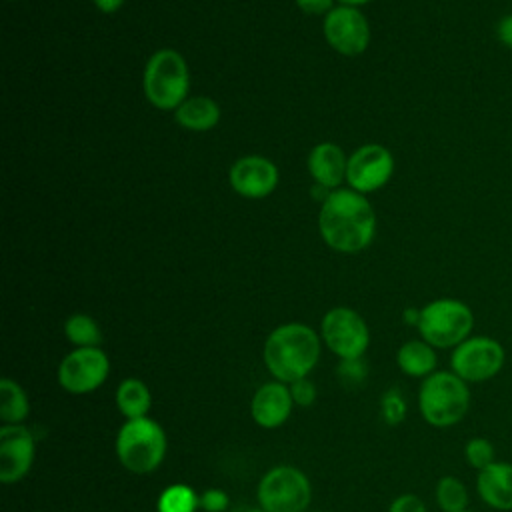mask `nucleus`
<instances>
[{"instance_id":"obj_1","label":"nucleus","mask_w":512,"mask_h":512,"mask_svg":"<svg viewBox=\"0 0 512 512\" xmlns=\"http://www.w3.org/2000/svg\"><path fill=\"white\" fill-rule=\"evenodd\" d=\"M318 228L332 250L354 254L370 246L376 232V214L364 194L352 188H336L322 202Z\"/></svg>"},{"instance_id":"obj_2","label":"nucleus","mask_w":512,"mask_h":512,"mask_svg":"<svg viewBox=\"0 0 512 512\" xmlns=\"http://www.w3.org/2000/svg\"><path fill=\"white\" fill-rule=\"evenodd\" d=\"M320 358L318 334L298 322L282 324L270 332L264 344V362L268 372L284 384L306 378Z\"/></svg>"},{"instance_id":"obj_3","label":"nucleus","mask_w":512,"mask_h":512,"mask_svg":"<svg viewBox=\"0 0 512 512\" xmlns=\"http://www.w3.org/2000/svg\"><path fill=\"white\" fill-rule=\"evenodd\" d=\"M470 402V384L452 370H436L424 378L418 390L420 414L434 428H448L464 420Z\"/></svg>"},{"instance_id":"obj_4","label":"nucleus","mask_w":512,"mask_h":512,"mask_svg":"<svg viewBox=\"0 0 512 512\" xmlns=\"http://www.w3.org/2000/svg\"><path fill=\"white\" fill-rule=\"evenodd\" d=\"M190 72L180 52L156 50L144 68V94L154 108L176 110L188 96Z\"/></svg>"},{"instance_id":"obj_5","label":"nucleus","mask_w":512,"mask_h":512,"mask_svg":"<svg viewBox=\"0 0 512 512\" xmlns=\"http://www.w3.org/2000/svg\"><path fill=\"white\" fill-rule=\"evenodd\" d=\"M418 332L434 348H456L472 336V308L456 298H438L420 308Z\"/></svg>"},{"instance_id":"obj_6","label":"nucleus","mask_w":512,"mask_h":512,"mask_svg":"<svg viewBox=\"0 0 512 512\" xmlns=\"http://www.w3.org/2000/svg\"><path fill=\"white\" fill-rule=\"evenodd\" d=\"M116 454L130 472L146 474L156 470L166 454L162 426L146 416L126 420L116 436Z\"/></svg>"},{"instance_id":"obj_7","label":"nucleus","mask_w":512,"mask_h":512,"mask_svg":"<svg viewBox=\"0 0 512 512\" xmlns=\"http://www.w3.org/2000/svg\"><path fill=\"white\" fill-rule=\"evenodd\" d=\"M506 364V350L492 336H468L450 354V370L468 384L492 380Z\"/></svg>"},{"instance_id":"obj_8","label":"nucleus","mask_w":512,"mask_h":512,"mask_svg":"<svg viewBox=\"0 0 512 512\" xmlns=\"http://www.w3.org/2000/svg\"><path fill=\"white\" fill-rule=\"evenodd\" d=\"M310 496L306 474L294 466H276L258 484V502L266 512H306Z\"/></svg>"},{"instance_id":"obj_9","label":"nucleus","mask_w":512,"mask_h":512,"mask_svg":"<svg viewBox=\"0 0 512 512\" xmlns=\"http://www.w3.org/2000/svg\"><path fill=\"white\" fill-rule=\"evenodd\" d=\"M322 338L342 360H358L368 348L370 332L364 318L352 308H332L322 318Z\"/></svg>"},{"instance_id":"obj_10","label":"nucleus","mask_w":512,"mask_h":512,"mask_svg":"<svg viewBox=\"0 0 512 512\" xmlns=\"http://www.w3.org/2000/svg\"><path fill=\"white\" fill-rule=\"evenodd\" d=\"M110 370L108 356L98 348H76L58 366V382L72 394H86L104 384Z\"/></svg>"},{"instance_id":"obj_11","label":"nucleus","mask_w":512,"mask_h":512,"mask_svg":"<svg viewBox=\"0 0 512 512\" xmlns=\"http://www.w3.org/2000/svg\"><path fill=\"white\" fill-rule=\"evenodd\" d=\"M324 36L342 56H358L370 44V26L354 6H336L324 18Z\"/></svg>"},{"instance_id":"obj_12","label":"nucleus","mask_w":512,"mask_h":512,"mask_svg":"<svg viewBox=\"0 0 512 512\" xmlns=\"http://www.w3.org/2000/svg\"><path fill=\"white\" fill-rule=\"evenodd\" d=\"M394 172V158L388 148L380 144H364L346 164V180L352 190L366 194L382 188Z\"/></svg>"},{"instance_id":"obj_13","label":"nucleus","mask_w":512,"mask_h":512,"mask_svg":"<svg viewBox=\"0 0 512 512\" xmlns=\"http://www.w3.org/2000/svg\"><path fill=\"white\" fill-rule=\"evenodd\" d=\"M34 462V438L22 424L0 428V480L12 484L22 480Z\"/></svg>"},{"instance_id":"obj_14","label":"nucleus","mask_w":512,"mask_h":512,"mask_svg":"<svg viewBox=\"0 0 512 512\" xmlns=\"http://www.w3.org/2000/svg\"><path fill=\"white\" fill-rule=\"evenodd\" d=\"M230 184L244 198H264L278 184V168L264 156H242L230 168Z\"/></svg>"},{"instance_id":"obj_15","label":"nucleus","mask_w":512,"mask_h":512,"mask_svg":"<svg viewBox=\"0 0 512 512\" xmlns=\"http://www.w3.org/2000/svg\"><path fill=\"white\" fill-rule=\"evenodd\" d=\"M292 394L290 386L284 382H266L252 396L250 412L256 424L262 428H278L284 424L292 412Z\"/></svg>"},{"instance_id":"obj_16","label":"nucleus","mask_w":512,"mask_h":512,"mask_svg":"<svg viewBox=\"0 0 512 512\" xmlns=\"http://www.w3.org/2000/svg\"><path fill=\"white\" fill-rule=\"evenodd\" d=\"M476 492L480 500L500 512L512 510V462L496 460L476 476Z\"/></svg>"},{"instance_id":"obj_17","label":"nucleus","mask_w":512,"mask_h":512,"mask_svg":"<svg viewBox=\"0 0 512 512\" xmlns=\"http://www.w3.org/2000/svg\"><path fill=\"white\" fill-rule=\"evenodd\" d=\"M346 164L348 160L344 158L342 148L332 142L316 144L308 156V170L314 182L330 192L346 178Z\"/></svg>"},{"instance_id":"obj_18","label":"nucleus","mask_w":512,"mask_h":512,"mask_svg":"<svg viewBox=\"0 0 512 512\" xmlns=\"http://www.w3.org/2000/svg\"><path fill=\"white\" fill-rule=\"evenodd\" d=\"M396 362L400 370L414 378H426L436 372L438 356L436 348L426 340H408L396 352Z\"/></svg>"},{"instance_id":"obj_19","label":"nucleus","mask_w":512,"mask_h":512,"mask_svg":"<svg viewBox=\"0 0 512 512\" xmlns=\"http://www.w3.org/2000/svg\"><path fill=\"white\" fill-rule=\"evenodd\" d=\"M174 112H176V122L180 126L196 132L210 130L220 120V106L206 96L186 98Z\"/></svg>"},{"instance_id":"obj_20","label":"nucleus","mask_w":512,"mask_h":512,"mask_svg":"<svg viewBox=\"0 0 512 512\" xmlns=\"http://www.w3.org/2000/svg\"><path fill=\"white\" fill-rule=\"evenodd\" d=\"M116 404L126 420L144 418L150 410V390L142 380L126 378L116 390Z\"/></svg>"},{"instance_id":"obj_21","label":"nucleus","mask_w":512,"mask_h":512,"mask_svg":"<svg viewBox=\"0 0 512 512\" xmlns=\"http://www.w3.org/2000/svg\"><path fill=\"white\" fill-rule=\"evenodd\" d=\"M30 412L28 396L22 386L10 378L0 380V418L4 424H22Z\"/></svg>"},{"instance_id":"obj_22","label":"nucleus","mask_w":512,"mask_h":512,"mask_svg":"<svg viewBox=\"0 0 512 512\" xmlns=\"http://www.w3.org/2000/svg\"><path fill=\"white\" fill-rule=\"evenodd\" d=\"M436 502L442 512H466L468 510V488L456 476H442L436 484Z\"/></svg>"},{"instance_id":"obj_23","label":"nucleus","mask_w":512,"mask_h":512,"mask_svg":"<svg viewBox=\"0 0 512 512\" xmlns=\"http://www.w3.org/2000/svg\"><path fill=\"white\" fill-rule=\"evenodd\" d=\"M64 334L78 348H92L102 342V332L88 314H72L64 324Z\"/></svg>"},{"instance_id":"obj_24","label":"nucleus","mask_w":512,"mask_h":512,"mask_svg":"<svg viewBox=\"0 0 512 512\" xmlns=\"http://www.w3.org/2000/svg\"><path fill=\"white\" fill-rule=\"evenodd\" d=\"M200 498L186 484L168 486L158 498V512H196Z\"/></svg>"},{"instance_id":"obj_25","label":"nucleus","mask_w":512,"mask_h":512,"mask_svg":"<svg viewBox=\"0 0 512 512\" xmlns=\"http://www.w3.org/2000/svg\"><path fill=\"white\" fill-rule=\"evenodd\" d=\"M464 458H466V464L470 468H474L476 472L484 470L486 466H490L492 462H496V450H494V444L484 438V436H476V438H470L466 444H464Z\"/></svg>"},{"instance_id":"obj_26","label":"nucleus","mask_w":512,"mask_h":512,"mask_svg":"<svg viewBox=\"0 0 512 512\" xmlns=\"http://www.w3.org/2000/svg\"><path fill=\"white\" fill-rule=\"evenodd\" d=\"M290 394H292V400L300 406H310L316 398V388L314 384L308 380V378H300L296 382L290 384Z\"/></svg>"},{"instance_id":"obj_27","label":"nucleus","mask_w":512,"mask_h":512,"mask_svg":"<svg viewBox=\"0 0 512 512\" xmlns=\"http://www.w3.org/2000/svg\"><path fill=\"white\" fill-rule=\"evenodd\" d=\"M388 512H426V506L416 494H400Z\"/></svg>"},{"instance_id":"obj_28","label":"nucleus","mask_w":512,"mask_h":512,"mask_svg":"<svg viewBox=\"0 0 512 512\" xmlns=\"http://www.w3.org/2000/svg\"><path fill=\"white\" fill-rule=\"evenodd\" d=\"M384 414H386V418H388L390 422H398V420L404 418V414H406V404H404V400H402L400 394L390 392V394L384 398Z\"/></svg>"},{"instance_id":"obj_29","label":"nucleus","mask_w":512,"mask_h":512,"mask_svg":"<svg viewBox=\"0 0 512 512\" xmlns=\"http://www.w3.org/2000/svg\"><path fill=\"white\" fill-rule=\"evenodd\" d=\"M200 506L206 508L208 512H220V510H224L228 506V496H226V492L216 490V488L206 490L200 496Z\"/></svg>"},{"instance_id":"obj_30","label":"nucleus","mask_w":512,"mask_h":512,"mask_svg":"<svg viewBox=\"0 0 512 512\" xmlns=\"http://www.w3.org/2000/svg\"><path fill=\"white\" fill-rule=\"evenodd\" d=\"M296 6L304 14L320 16V14H328L334 8V0H296Z\"/></svg>"},{"instance_id":"obj_31","label":"nucleus","mask_w":512,"mask_h":512,"mask_svg":"<svg viewBox=\"0 0 512 512\" xmlns=\"http://www.w3.org/2000/svg\"><path fill=\"white\" fill-rule=\"evenodd\" d=\"M496 38L502 46L512 48V12L504 14L498 22H496Z\"/></svg>"},{"instance_id":"obj_32","label":"nucleus","mask_w":512,"mask_h":512,"mask_svg":"<svg viewBox=\"0 0 512 512\" xmlns=\"http://www.w3.org/2000/svg\"><path fill=\"white\" fill-rule=\"evenodd\" d=\"M92 2L104 14H112V12H116L124 4V0H92Z\"/></svg>"},{"instance_id":"obj_33","label":"nucleus","mask_w":512,"mask_h":512,"mask_svg":"<svg viewBox=\"0 0 512 512\" xmlns=\"http://www.w3.org/2000/svg\"><path fill=\"white\" fill-rule=\"evenodd\" d=\"M404 320H406L408 324H412V326H418L420 310H416V308H408V310H404Z\"/></svg>"},{"instance_id":"obj_34","label":"nucleus","mask_w":512,"mask_h":512,"mask_svg":"<svg viewBox=\"0 0 512 512\" xmlns=\"http://www.w3.org/2000/svg\"><path fill=\"white\" fill-rule=\"evenodd\" d=\"M342 6H362V4H368L370 0H340Z\"/></svg>"},{"instance_id":"obj_35","label":"nucleus","mask_w":512,"mask_h":512,"mask_svg":"<svg viewBox=\"0 0 512 512\" xmlns=\"http://www.w3.org/2000/svg\"><path fill=\"white\" fill-rule=\"evenodd\" d=\"M246 512H266L264 508H252V510H246Z\"/></svg>"},{"instance_id":"obj_36","label":"nucleus","mask_w":512,"mask_h":512,"mask_svg":"<svg viewBox=\"0 0 512 512\" xmlns=\"http://www.w3.org/2000/svg\"><path fill=\"white\" fill-rule=\"evenodd\" d=\"M466 512H474V510H466Z\"/></svg>"}]
</instances>
